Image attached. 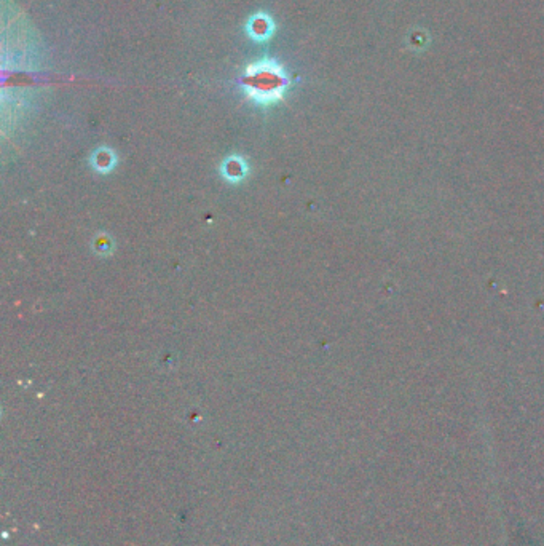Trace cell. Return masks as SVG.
Returning a JSON list of instances; mask_svg holds the SVG:
<instances>
[{
  "instance_id": "obj_1",
  "label": "cell",
  "mask_w": 544,
  "mask_h": 546,
  "mask_svg": "<svg viewBox=\"0 0 544 546\" xmlns=\"http://www.w3.org/2000/svg\"><path fill=\"white\" fill-rule=\"evenodd\" d=\"M287 78L280 64L275 61L255 63L248 67L244 77V90L259 103H273L282 96Z\"/></svg>"
},
{
  "instance_id": "obj_2",
  "label": "cell",
  "mask_w": 544,
  "mask_h": 546,
  "mask_svg": "<svg viewBox=\"0 0 544 546\" xmlns=\"http://www.w3.org/2000/svg\"><path fill=\"white\" fill-rule=\"evenodd\" d=\"M273 31H275L273 19L265 13L253 15L246 24V32L249 34V37L257 42H264L266 39H270L271 34H273Z\"/></svg>"
},
{
  "instance_id": "obj_3",
  "label": "cell",
  "mask_w": 544,
  "mask_h": 546,
  "mask_svg": "<svg viewBox=\"0 0 544 546\" xmlns=\"http://www.w3.org/2000/svg\"><path fill=\"white\" fill-rule=\"evenodd\" d=\"M246 163H244V160L241 158L232 157L226 160V163L222 165V174L226 176L228 181L233 182L243 179L244 174H246Z\"/></svg>"
},
{
  "instance_id": "obj_4",
  "label": "cell",
  "mask_w": 544,
  "mask_h": 546,
  "mask_svg": "<svg viewBox=\"0 0 544 546\" xmlns=\"http://www.w3.org/2000/svg\"><path fill=\"white\" fill-rule=\"evenodd\" d=\"M92 162L94 165V168L103 173V171H109L112 167H114L115 157L114 154L108 151V149H99V151L94 152V155L92 157Z\"/></svg>"
}]
</instances>
